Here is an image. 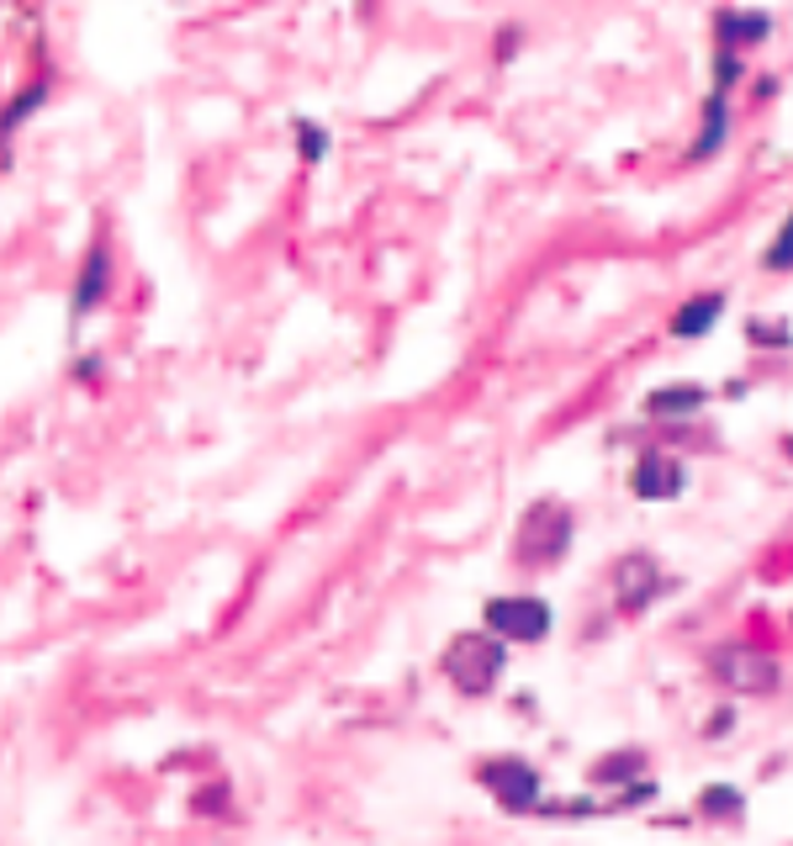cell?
I'll return each mask as SVG.
<instances>
[{"instance_id":"obj_1","label":"cell","mask_w":793,"mask_h":846,"mask_svg":"<svg viewBox=\"0 0 793 846\" xmlns=\"http://www.w3.org/2000/svg\"><path fill=\"white\" fill-rule=\"evenodd\" d=\"M503 662H508V640H497L492 630H466L445 645V677L456 683L460 694H487L492 683L503 677Z\"/></svg>"},{"instance_id":"obj_2","label":"cell","mask_w":793,"mask_h":846,"mask_svg":"<svg viewBox=\"0 0 793 846\" xmlns=\"http://www.w3.org/2000/svg\"><path fill=\"white\" fill-rule=\"evenodd\" d=\"M572 545V514L561 503H529L519 535H514V550H519L524 567H555Z\"/></svg>"},{"instance_id":"obj_3","label":"cell","mask_w":793,"mask_h":846,"mask_svg":"<svg viewBox=\"0 0 793 846\" xmlns=\"http://www.w3.org/2000/svg\"><path fill=\"white\" fill-rule=\"evenodd\" d=\"M487 630L497 640H519V645H535L550 634V604L540 598H492L487 604Z\"/></svg>"},{"instance_id":"obj_4","label":"cell","mask_w":793,"mask_h":846,"mask_svg":"<svg viewBox=\"0 0 793 846\" xmlns=\"http://www.w3.org/2000/svg\"><path fill=\"white\" fill-rule=\"evenodd\" d=\"M482 784L492 788V799L503 804V810H535L540 804V778H535V767L519 762V756H497L482 767Z\"/></svg>"},{"instance_id":"obj_5","label":"cell","mask_w":793,"mask_h":846,"mask_svg":"<svg viewBox=\"0 0 793 846\" xmlns=\"http://www.w3.org/2000/svg\"><path fill=\"white\" fill-rule=\"evenodd\" d=\"M667 582H662V572H656V561L645 556V550H635V556H624L619 567H613V593H619V608H645L656 593H662Z\"/></svg>"},{"instance_id":"obj_6","label":"cell","mask_w":793,"mask_h":846,"mask_svg":"<svg viewBox=\"0 0 793 846\" xmlns=\"http://www.w3.org/2000/svg\"><path fill=\"white\" fill-rule=\"evenodd\" d=\"M714 672H720L731 688H740V694H767V688L778 683V666L767 662V656H757V651H740V645L720 651V656H714Z\"/></svg>"},{"instance_id":"obj_7","label":"cell","mask_w":793,"mask_h":846,"mask_svg":"<svg viewBox=\"0 0 793 846\" xmlns=\"http://www.w3.org/2000/svg\"><path fill=\"white\" fill-rule=\"evenodd\" d=\"M630 487H635V498H651V503H656V498H677V492L688 487V471H682V466H677L671 455L651 450V455L641 460V466H635Z\"/></svg>"},{"instance_id":"obj_8","label":"cell","mask_w":793,"mask_h":846,"mask_svg":"<svg viewBox=\"0 0 793 846\" xmlns=\"http://www.w3.org/2000/svg\"><path fill=\"white\" fill-rule=\"evenodd\" d=\"M720 312H725V291H699L688 307H677L671 333H677V339H703V333L720 323Z\"/></svg>"},{"instance_id":"obj_9","label":"cell","mask_w":793,"mask_h":846,"mask_svg":"<svg viewBox=\"0 0 793 846\" xmlns=\"http://www.w3.org/2000/svg\"><path fill=\"white\" fill-rule=\"evenodd\" d=\"M106 286H112V260H106V249L95 243L91 254H85L80 286H74V312H80V318H85V312H95V307H101V297H106Z\"/></svg>"},{"instance_id":"obj_10","label":"cell","mask_w":793,"mask_h":846,"mask_svg":"<svg viewBox=\"0 0 793 846\" xmlns=\"http://www.w3.org/2000/svg\"><path fill=\"white\" fill-rule=\"evenodd\" d=\"M767 27H772V22H767V16H757V11H751V16H740V11H731V16L720 22V43H725L731 54H740V48L762 43V37H767Z\"/></svg>"},{"instance_id":"obj_11","label":"cell","mask_w":793,"mask_h":846,"mask_svg":"<svg viewBox=\"0 0 793 846\" xmlns=\"http://www.w3.org/2000/svg\"><path fill=\"white\" fill-rule=\"evenodd\" d=\"M725 122H731L725 95H709V106H703V133H699V144H693V159H709V153L725 144Z\"/></svg>"},{"instance_id":"obj_12","label":"cell","mask_w":793,"mask_h":846,"mask_svg":"<svg viewBox=\"0 0 793 846\" xmlns=\"http://www.w3.org/2000/svg\"><path fill=\"white\" fill-rule=\"evenodd\" d=\"M645 408H651V413H699L703 392L699 387H667V392H651Z\"/></svg>"},{"instance_id":"obj_13","label":"cell","mask_w":793,"mask_h":846,"mask_svg":"<svg viewBox=\"0 0 793 846\" xmlns=\"http://www.w3.org/2000/svg\"><path fill=\"white\" fill-rule=\"evenodd\" d=\"M703 815H740V793H735V788H703Z\"/></svg>"},{"instance_id":"obj_14","label":"cell","mask_w":793,"mask_h":846,"mask_svg":"<svg viewBox=\"0 0 793 846\" xmlns=\"http://www.w3.org/2000/svg\"><path fill=\"white\" fill-rule=\"evenodd\" d=\"M297 138H302V159H323L329 138L318 133V122H297Z\"/></svg>"},{"instance_id":"obj_15","label":"cell","mask_w":793,"mask_h":846,"mask_svg":"<svg viewBox=\"0 0 793 846\" xmlns=\"http://www.w3.org/2000/svg\"><path fill=\"white\" fill-rule=\"evenodd\" d=\"M624 773H641V752L635 756L619 752V756H609V767H598V778H624Z\"/></svg>"},{"instance_id":"obj_16","label":"cell","mask_w":793,"mask_h":846,"mask_svg":"<svg viewBox=\"0 0 793 846\" xmlns=\"http://www.w3.org/2000/svg\"><path fill=\"white\" fill-rule=\"evenodd\" d=\"M37 101H43V85H32V91L22 95V101H16V106L5 112V117H0V133H11V122H16V117H27V112L37 106Z\"/></svg>"},{"instance_id":"obj_17","label":"cell","mask_w":793,"mask_h":846,"mask_svg":"<svg viewBox=\"0 0 793 846\" xmlns=\"http://www.w3.org/2000/svg\"><path fill=\"white\" fill-rule=\"evenodd\" d=\"M793 265V254H789V228L772 239V249H767V271H789Z\"/></svg>"}]
</instances>
